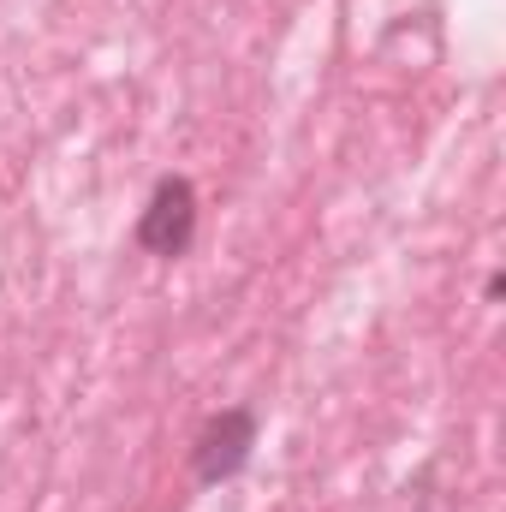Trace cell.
<instances>
[{"mask_svg": "<svg viewBox=\"0 0 506 512\" xmlns=\"http://www.w3.org/2000/svg\"><path fill=\"white\" fill-rule=\"evenodd\" d=\"M251 447H256V411L233 405V411H221V417L203 423V435H197V447H191V465H197L203 483H227V477L245 471Z\"/></svg>", "mask_w": 506, "mask_h": 512, "instance_id": "cell-2", "label": "cell"}, {"mask_svg": "<svg viewBox=\"0 0 506 512\" xmlns=\"http://www.w3.org/2000/svg\"><path fill=\"white\" fill-rule=\"evenodd\" d=\"M191 239H197V191H191V179H161L137 221V245L155 256H185Z\"/></svg>", "mask_w": 506, "mask_h": 512, "instance_id": "cell-1", "label": "cell"}]
</instances>
